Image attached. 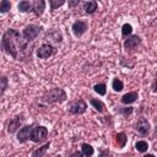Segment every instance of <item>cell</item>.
Returning <instances> with one entry per match:
<instances>
[{
  "instance_id": "cell-1",
  "label": "cell",
  "mask_w": 157,
  "mask_h": 157,
  "mask_svg": "<svg viewBox=\"0 0 157 157\" xmlns=\"http://www.w3.org/2000/svg\"><path fill=\"white\" fill-rule=\"evenodd\" d=\"M26 44L27 43L23 40L22 34H20V32L13 28L6 29L1 37V48L16 60H18V53L26 48Z\"/></svg>"
},
{
  "instance_id": "cell-2",
  "label": "cell",
  "mask_w": 157,
  "mask_h": 157,
  "mask_svg": "<svg viewBox=\"0 0 157 157\" xmlns=\"http://www.w3.org/2000/svg\"><path fill=\"white\" fill-rule=\"evenodd\" d=\"M67 99V94L63 88H52L47 92L43 93L40 97V102L45 104H52V103H63Z\"/></svg>"
},
{
  "instance_id": "cell-3",
  "label": "cell",
  "mask_w": 157,
  "mask_h": 157,
  "mask_svg": "<svg viewBox=\"0 0 157 157\" xmlns=\"http://www.w3.org/2000/svg\"><path fill=\"white\" fill-rule=\"evenodd\" d=\"M40 29H42L40 26H37V25H33V23L27 25L23 28V31H22V38H23V40L26 43L32 42L33 39H36L38 37V34L40 33Z\"/></svg>"
},
{
  "instance_id": "cell-4",
  "label": "cell",
  "mask_w": 157,
  "mask_h": 157,
  "mask_svg": "<svg viewBox=\"0 0 157 157\" xmlns=\"http://www.w3.org/2000/svg\"><path fill=\"white\" fill-rule=\"evenodd\" d=\"M47 136H48V129L45 126L38 125L36 128H32L29 134V140L36 144H40L47 139Z\"/></svg>"
},
{
  "instance_id": "cell-5",
  "label": "cell",
  "mask_w": 157,
  "mask_h": 157,
  "mask_svg": "<svg viewBox=\"0 0 157 157\" xmlns=\"http://www.w3.org/2000/svg\"><path fill=\"white\" fill-rule=\"evenodd\" d=\"M86 109H87V103L81 98L71 102L69 104V108H67L70 114H82L86 112Z\"/></svg>"
},
{
  "instance_id": "cell-6",
  "label": "cell",
  "mask_w": 157,
  "mask_h": 157,
  "mask_svg": "<svg viewBox=\"0 0 157 157\" xmlns=\"http://www.w3.org/2000/svg\"><path fill=\"white\" fill-rule=\"evenodd\" d=\"M54 53H55V48H54L52 44H49V43L42 44V45L36 50V55H37L39 59H47V58L52 56Z\"/></svg>"
},
{
  "instance_id": "cell-7",
  "label": "cell",
  "mask_w": 157,
  "mask_h": 157,
  "mask_svg": "<svg viewBox=\"0 0 157 157\" xmlns=\"http://www.w3.org/2000/svg\"><path fill=\"white\" fill-rule=\"evenodd\" d=\"M87 28H88V25H87V22L83 21V20L75 21V22L72 23V26H71V31H72L74 36L77 37V38L81 37V36L87 31Z\"/></svg>"
},
{
  "instance_id": "cell-8",
  "label": "cell",
  "mask_w": 157,
  "mask_h": 157,
  "mask_svg": "<svg viewBox=\"0 0 157 157\" xmlns=\"http://www.w3.org/2000/svg\"><path fill=\"white\" fill-rule=\"evenodd\" d=\"M140 43H141V38H140L137 34L129 36V37H126V39L124 40V49H125L126 52L134 50Z\"/></svg>"
},
{
  "instance_id": "cell-9",
  "label": "cell",
  "mask_w": 157,
  "mask_h": 157,
  "mask_svg": "<svg viewBox=\"0 0 157 157\" xmlns=\"http://www.w3.org/2000/svg\"><path fill=\"white\" fill-rule=\"evenodd\" d=\"M23 119H25V118H23L22 114L11 118L10 121H9V125H7V132H9V134H13V132H16V131L20 129V126H21Z\"/></svg>"
},
{
  "instance_id": "cell-10",
  "label": "cell",
  "mask_w": 157,
  "mask_h": 157,
  "mask_svg": "<svg viewBox=\"0 0 157 157\" xmlns=\"http://www.w3.org/2000/svg\"><path fill=\"white\" fill-rule=\"evenodd\" d=\"M150 121L146 119V118H140L136 124H135V130L140 134V135H147L148 131H150Z\"/></svg>"
},
{
  "instance_id": "cell-11",
  "label": "cell",
  "mask_w": 157,
  "mask_h": 157,
  "mask_svg": "<svg viewBox=\"0 0 157 157\" xmlns=\"http://www.w3.org/2000/svg\"><path fill=\"white\" fill-rule=\"evenodd\" d=\"M32 125H26L23 128H20V130L17 131V135H16V139L18 142L23 144L26 142L27 140H29V134H31V130H32Z\"/></svg>"
},
{
  "instance_id": "cell-12",
  "label": "cell",
  "mask_w": 157,
  "mask_h": 157,
  "mask_svg": "<svg viewBox=\"0 0 157 157\" xmlns=\"http://www.w3.org/2000/svg\"><path fill=\"white\" fill-rule=\"evenodd\" d=\"M45 10V1L44 0H36L32 1V12H34L36 16H42Z\"/></svg>"
},
{
  "instance_id": "cell-13",
  "label": "cell",
  "mask_w": 157,
  "mask_h": 157,
  "mask_svg": "<svg viewBox=\"0 0 157 157\" xmlns=\"http://www.w3.org/2000/svg\"><path fill=\"white\" fill-rule=\"evenodd\" d=\"M139 98V93L136 92V91H132V92H128V93H125L121 98H120V102L123 103V104H131V103H134L136 99Z\"/></svg>"
},
{
  "instance_id": "cell-14",
  "label": "cell",
  "mask_w": 157,
  "mask_h": 157,
  "mask_svg": "<svg viewBox=\"0 0 157 157\" xmlns=\"http://www.w3.org/2000/svg\"><path fill=\"white\" fill-rule=\"evenodd\" d=\"M45 38H49V39H52L53 42H55V43H60L61 42V39H63V37H61V33L58 31V29H49L47 33H45Z\"/></svg>"
},
{
  "instance_id": "cell-15",
  "label": "cell",
  "mask_w": 157,
  "mask_h": 157,
  "mask_svg": "<svg viewBox=\"0 0 157 157\" xmlns=\"http://www.w3.org/2000/svg\"><path fill=\"white\" fill-rule=\"evenodd\" d=\"M82 7H83V10H85L86 13H93V12L97 10L98 4H97V1H94V0H90V1H85V2L82 4Z\"/></svg>"
},
{
  "instance_id": "cell-16",
  "label": "cell",
  "mask_w": 157,
  "mask_h": 157,
  "mask_svg": "<svg viewBox=\"0 0 157 157\" xmlns=\"http://www.w3.org/2000/svg\"><path fill=\"white\" fill-rule=\"evenodd\" d=\"M90 103H91V105L98 112V113H103L104 110H105V104L101 101V99H97V98H91V101H90Z\"/></svg>"
},
{
  "instance_id": "cell-17",
  "label": "cell",
  "mask_w": 157,
  "mask_h": 157,
  "mask_svg": "<svg viewBox=\"0 0 157 157\" xmlns=\"http://www.w3.org/2000/svg\"><path fill=\"white\" fill-rule=\"evenodd\" d=\"M49 146H50V142H47L43 146H40L39 148H36L32 152V157H44L47 151H48V148H49Z\"/></svg>"
},
{
  "instance_id": "cell-18",
  "label": "cell",
  "mask_w": 157,
  "mask_h": 157,
  "mask_svg": "<svg viewBox=\"0 0 157 157\" xmlns=\"http://www.w3.org/2000/svg\"><path fill=\"white\" fill-rule=\"evenodd\" d=\"M17 9L21 12H32V1H27V0L20 1L17 5Z\"/></svg>"
},
{
  "instance_id": "cell-19",
  "label": "cell",
  "mask_w": 157,
  "mask_h": 157,
  "mask_svg": "<svg viewBox=\"0 0 157 157\" xmlns=\"http://www.w3.org/2000/svg\"><path fill=\"white\" fill-rule=\"evenodd\" d=\"M81 152H82L83 157H92L93 153H94V148H93L90 144L83 142V144L81 145Z\"/></svg>"
},
{
  "instance_id": "cell-20",
  "label": "cell",
  "mask_w": 157,
  "mask_h": 157,
  "mask_svg": "<svg viewBox=\"0 0 157 157\" xmlns=\"http://www.w3.org/2000/svg\"><path fill=\"white\" fill-rule=\"evenodd\" d=\"M9 88V78L6 76H0V97Z\"/></svg>"
},
{
  "instance_id": "cell-21",
  "label": "cell",
  "mask_w": 157,
  "mask_h": 157,
  "mask_svg": "<svg viewBox=\"0 0 157 157\" xmlns=\"http://www.w3.org/2000/svg\"><path fill=\"white\" fill-rule=\"evenodd\" d=\"M93 90H94V92L98 93L99 96H104V94L107 93V86H105V83H103V82H99V83L94 85V86H93Z\"/></svg>"
},
{
  "instance_id": "cell-22",
  "label": "cell",
  "mask_w": 157,
  "mask_h": 157,
  "mask_svg": "<svg viewBox=\"0 0 157 157\" xmlns=\"http://www.w3.org/2000/svg\"><path fill=\"white\" fill-rule=\"evenodd\" d=\"M115 140H117V144H118V146H119L120 148H123V147L125 146L126 141H128V137H126V135H125L124 132H119V134H117V136H115Z\"/></svg>"
},
{
  "instance_id": "cell-23",
  "label": "cell",
  "mask_w": 157,
  "mask_h": 157,
  "mask_svg": "<svg viewBox=\"0 0 157 157\" xmlns=\"http://www.w3.org/2000/svg\"><path fill=\"white\" fill-rule=\"evenodd\" d=\"M135 148L137 152H146L147 148H148V144L145 141V140H139L136 144H135Z\"/></svg>"
},
{
  "instance_id": "cell-24",
  "label": "cell",
  "mask_w": 157,
  "mask_h": 157,
  "mask_svg": "<svg viewBox=\"0 0 157 157\" xmlns=\"http://www.w3.org/2000/svg\"><path fill=\"white\" fill-rule=\"evenodd\" d=\"M131 33H132V26L130 23H124L121 26V36L129 37V36H131Z\"/></svg>"
},
{
  "instance_id": "cell-25",
  "label": "cell",
  "mask_w": 157,
  "mask_h": 157,
  "mask_svg": "<svg viewBox=\"0 0 157 157\" xmlns=\"http://www.w3.org/2000/svg\"><path fill=\"white\" fill-rule=\"evenodd\" d=\"M112 87H113V90L115 91V92H120L123 88H124V83H123V81L120 80V78H114L113 80V82H112Z\"/></svg>"
},
{
  "instance_id": "cell-26",
  "label": "cell",
  "mask_w": 157,
  "mask_h": 157,
  "mask_svg": "<svg viewBox=\"0 0 157 157\" xmlns=\"http://www.w3.org/2000/svg\"><path fill=\"white\" fill-rule=\"evenodd\" d=\"M11 9V2L9 0H2L0 1V13H6Z\"/></svg>"
},
{
  "instance_id": "cell-27",
  "label": "cell",
  "mask_w": 157,
  "mask_h": 157,
  "mask_svg": "<svg viewBox=\"0 0 157 157\" xmlns=\"http://www.w3.org/2000/svg\"><path fill=\"white\" fill-rule=\"evenodd\" d=\"M64 4H65L64 0H49V5H50L52 10H55V9L60 7V6H63Z\"/></svg>"
},
{
  "instance_id": "cell-28",
  "label": "cell",
  "mask_w": 157,
  "mask_h": 157,
  "mask_svg": "<svg viewBox=\"0 0 157 157\" xmlns=\"http://www.w3.org/2000/svg\"><path fill=\"white\" fill-rule=\"evenodd\" d=\"M132 110H134V109H132V107L124 108V109H123V114H124V115H129V114H131V113H132Z\"/></svg>"
},
{
  "instance_id": "cell-29",
  "label": "cell",
  "mask_w": 157,
  "mask_h": 157,
  "mask_svg": "<svg viewBox=\"0 0 157 157\" xmlns=\"http://www.w3.org/2000/svg\"><path fill=\"white\" fill-rule=\"evenodd\" d=\"M81 4L80 0H75V1H69V7H75V6H78Z\"/></svg>"
},
{
  "instance_id": "cell-30",
  "label": "cell",
  "mask_w": 157,
  "mask_h": 157,
  "mask_svg": "<svg viewBox=\"0 0 157 157\" xmlns=\"http://www.w3.org/2000/svg\"><path fill=\"white\" fill-rule=\"evenodd\" d=\"M69 157H83V155H82L81 151H76V152H74L72 155H70Z\"/></svg>"
},
{
  "instance_id": "cell-31",
  "label": "cell",
  "mask_w": 157,
  "mask_h": 157,
  "mask_svg": "<svg viewBox=\"0 0 157 157\" xmlns=\"http://www.w3.org/2000/svg\"><path fill=\"white\" fill-rule=\"evenodd\" d=\"M144 157H155V155H152V153H147V155H145Z\"/></svg>"
}]
</instances>
